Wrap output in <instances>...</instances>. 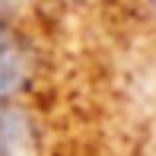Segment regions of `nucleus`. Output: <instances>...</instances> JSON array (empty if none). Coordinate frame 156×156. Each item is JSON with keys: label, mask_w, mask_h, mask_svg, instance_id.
I'll use <instances>...</instances> for the list:
<instances>
[{"label": "nucleus", "mask_w": 156, "mask_h": 156, "mask_svg": "<svg viewBox=\"0 0 156 156\" xmlns=\"http://www.w3.org/2000/svg\"><path fill=\"white\" fill-rule=\"evenodd\" d=\"M38 131L32 115L13 99H0V156H35Z\"/></svg>", "instance_id": "f257e3e1"}, {"label": "nucleus", "mask_w": 156, "mask_h": 156, "mask_svg": "<svg viewBox=\"0 0 156 156\" xmlns=\"http://www.w3.org/2000/svg\"><path fill=\"white\" fill-rule=\"evenodd\" d=\"M32 58L13 32L0 29V99H13L29 86Z\"/></svg>", "instance_id": "f03ea898"}, {"label": "nucleus", "mask_w": 156, "mask_h": 156, "mask_svg": "<svg viewBox=\"0 0 156 156\" xmlns=\"http://www.w3.org/2000/svg\"><path fill=\"white\" fill-rule=\"evenodd\" d=\"M0 16H3V0H0ZM0 29H3V26H0Z\"/></svg>", "instance_id": "7ed1b4c3"}]
</instances>
